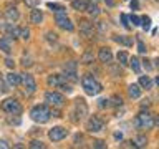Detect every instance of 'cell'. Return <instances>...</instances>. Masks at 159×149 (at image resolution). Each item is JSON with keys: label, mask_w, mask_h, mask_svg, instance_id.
Returning <instances> with one entry per match:
<instances>
[{"label": "cell", "mask_w": 159, "mask_h": 149, "mask_svg": "<svg viewBox=\"0 0 159 149\" xmlns=\"http://www.w3.org/2000/svg\"><path fill=\"white\" fill-rule=\"evenodd\" d=\"M81 84H83V89L84 93L89 94V96H94V94L101 93V83H98L96 79H94L93 76H89V74H84V76L81 78Z\"/></svg>", "instance_id": "6da1fadb"}, {"label": "cell", "mask_w": 159, "mask_h": 149, "mask_svg": "<svg viewBox=\"0 0 159 149\" xmlns=\"http://www.w3.org/2000/svg\"><path fill=\"white\" fill-rule=\"evenodd\" d=\"M50 109L47 104H40V106H35L32 111H30V118L33 119L35 123H40V124H43V123H47L48 119H50Z\"/></svg>", "instance_id": "7a4b0ae2"}, {"label": "cell", "mask_w": 159, "mask_h": 149, "mask_svg": "<svg viewBox=\"0 0 159 149\" xmlns=\"http://www.w3.org/2000/svg\"><path fill=\"white\" fill-rule=\"evenodd\" d=\"M2 109L5 113L12 114V116H18V114L22 113V104L13 98H7L2 101Z\"/></svg>", "instance_id": "3957f363"}, {"label": "cell", "mask_w": 159, "mask_h": 149, "mask_svg": "<svg viewBox=\"0 0 159 149\" xmlns=\"http://www.w3.org/2000/svg\"><path fill=\"white\" fill-rule=\"evenodd\" d=\"M134 124H136L138 128L141 129H152L154 124H156V121H154V116L149 113H141L139 116L136 118V121H134Z\"/></svg>", "instance_id": "277c9868"}, {"label": "cell", "mask_w": 159, "mask_h": 149, "mask_svg": "<svg viewBox=\"0 0 159 149\" xmlns=\"http://www.w3.org/2000/svg\"><path fill=\"white\" fill-rule=\"evenodd\" d=\"M45 99H47L48 104H52V106H55V108H61L65 104L63 94H60L57 91H48L47 94H45Z\"/></svg>", "instance_id": "5b68a950"}, {"label": "cell", "mask_w": 159, "mask_h": 149, "mask_svg": "<svg viewBox=\"0 0 159 149\" xmlns=\"http://www.w3.org/2000/svg\"><path fill=\"white\" fill-rule=\"evenodd\" d=\"M66 136H68V129H65V128H61V126H55V128L50 129V133H48V138L52 139L53 142L63 141Z\"/></svg>", "instance_id": "8992f818"}, {"label": "cell", "mask_w": 159, "mask_h": 149, "mask_svg": "<svg viewBox=\"0 0 159 149\" xmlns=\"http://www.w3.org/2000/svg\"><path fill=\"white\" fill-rule=\"evenodd\" d=\"M20 76H22V83L25 86V93H27V94H33L35 89H37V83H35L33 76H32V74H28V73L20 74Z\"/></svg>", "instance_id": "52a82bcc"}, {"label": "cell", "mask_w": 159, "mask_h": 149, "mask_svg": "<svg viewBox=\"0 0 159 149\" xmlns=\"http://www.w3.org/2000/svg\"><path fill=\"white\" fill-rule=\"evenodd\" d=\"M55 23H57L60 28L68 30V32H71V30L75 28L73 23H71V20L66 17V13H65V15H55Z\"/></svg>", "instance_id": "ba28073f"}, {"label": "cell", "mask_w": 159, "mask_h": 149, "mask_svg": "<svg viewBox=\"0 0 159 149\" xmlns=\"http://www.w3.org/2000/svg\"><path fill=\"white\" fill-rule=\"evenodd\" d=\"M86 128H88L89 133H99V131H103V121L99 118H96V116H91L88 119Z\"/></svg>", "instance_id": "9c48e42d"}, {"label": "cell", "mask_w": 159, "mask_h": 149, "mask_svg": "<svg viewBox=\"0 0 159 149\" xmlns=\"http://www.w3.org/2000/svg\"><path fill=\"white\" fill-rule=\"evenodd\" d=\"M98 58H99V61H101V63H111V60H113V53H111V50L106 48V47L99 48V52H98Z\"/></svg>", "instance_id": "30bf717a"}, {"label": "cell", "mask_w": 159, "mask_h": 149, "mask_svg": "<svg viewBox=\"0 0 159 149\" xmlns=\"http://www.w3.org/2000/svg\"><path fill=\"white\" fill-rule=\"evenodd\" d=\"M80 32H81L83 37H91L93 35V23L88 22V20H81L80 22Z\"/></svg>", "instance_id": "8fae6325"}, {"label": "cell", "mask_w": 159, "mask_h": 149, "mask_svg": "<svg viewBox=\"0 0 159 149\" xmlns=\"http://www.w3.org/2000/svg\"><path fill=\"white\" fill-rule=\"evenodd\" d=\"M30 22H32L33 25H40L43 22V13L42 10H38L37 7L32 8V12H30Z\"/></svg>", "instance_id": "7c38bea8"}, {"label": "cell", "mask_w": 159, "mask_h": 149, "mask_svg": "<svg viewBox=\"0 0 159 149\" xmlns=\"http://www.w3.org/2000/svg\"><path fill=\"white\" fill-rule=\"evenodd\" d=\"M63 83H66V78L61 76V74H52V76L48 78V84H50V86L60 88Z\"/></svg>", "instance_id": "4fadbf2b"}, {"label": "cell", "mask_w": 159, "mask_h": 149, "mask_svg": "<svg viewBox=\"0 0 159 149\" xmlns=\"http://www.w3.org/2000/svg\"><path fill=\"white\" fill-rule=\"evenodd\" d=\"M76 114H78L80 119L84 118L88 114V106H86V103H84L83 99H78V101H76Z\"/></svg>", "instance_id": "5bb4252c"}, {"label": "cell", "mask_w": 159, "mask_h": 149, "mask_svg": "<svg viewBox=\"0 0 159 149\" xmlns=\"http://www.w3.org/2000/svg\"><path fill=\"white\" fill-rule=\"evenodd\" d=\"M5 17H7L8 22H17L18 17H20V13H18V10L15 7H8L7 10H5Z\"/></svg>", "instance_id": "9a60e30c"}, {"label": "cell", "mask_w": 159, "mask_h": 149, "mask_svg": "<svg viewBox=\"0 0 159 149\" xmlns=\"http://www.w3.org/2000/svg\"><path fill=\"white\" fill-rule=\"evenodd\" d=\"M0 50H2L5 55L12 53V43H10V38H7V37L0 38Z\"/></svg>", "instance_id": "2e32d148"}, {"label": "cell", "mask_w": 159, "mask_h": 149, "mask_svg": "<svg viewBox=\"0 0 159 149\" xmlns=\"http://www.w3.org/2000/svg\"><path fill=\"white\" fill-rule=\"evenodd\" d=\"M7 81H8V84H12V86H18L20 83H22V76L20 74H17L15 71H12V73H8L7 76Z\"/></svg>", "instance_id": "e0dca14e"}, {"label": "cell", "mask_w": 159, "mask_h": 149, "mask_svg": "<svg viewBox=\"0 0 159 149\" xmlns=\"http://www.w3.org/2000/svg\"><path fill=\"white\" fill-rule=\"evenodd\" d=\"M128 94H129V98L138 99L139 96H141V86H139V84H129V88H128Z\"/></svg>", "instance_id": "ac0fdd59"}, {"label": "cell", "mask_w": 159, "mask_h": 149, "mask_svg": "<svg viewBox=\"0 0 159 149\" xmlns=\"http://www.w3.org/2000/svg\"><path fill=\"white\" fill-rule=\"evenodd\" d=\"M71 7L76 10V12H86L88 0H73V2H71Z\"/></svg>", "instance_id": "d6986e66"}, {"label": "cell", "mask_w": 159, "mask_h": 149, "mask_svg": "<svg viewBox=\"0 0 159 149\" xmlns=\"http://www.w3.org/2000/svg\"><path fill=\"white\" fill-rule=\"evenodd\" d=\"M48 8H52L57 15H65V13H66L65 7H61V5H58V3H52V2H50L48 3Z\"/></svg>", "instance_id": "ffe728a7"}, {"label": "cell", "mask_w": 159, "mask_h": 149, "mask_svg": "<svg viewBox=\"0 0 159 149\" xmlns=\"http://www.w3.org/2000/svg\"><path fill=\"white\" fill-rule=\"evenodd\" d=\"M128 63L131 65V68H133V71H134V73H139V71H141V65H139L141 61H139V60H138L136 56L129 58V61H128Z\"/></svg>", "instance_id": "44dd1931"}, {"label": "cell", "mask_w": 159, "mask_h": 149, "mask_svg": "<svg viewBox=\"0 0 159 149\" xmlns=\"http://www.w3.org/2000/svg\"><path fill=\"white\" fill-rule=\"evenodd\" d=\"M93 60H94V55H93V52H89V50H86V52L83 53V56H81V63H84V65H89V63H93Z\"/></svg>", "instance_id": "7402d4cb"}, {"label": "cell", "mask_w": 159, "mask_h": 149, "mask_svg": "<svg viewBox=\"0 0 159 149\" xmlns=\"http://www.w3.org/2000/svg\"><path fill=\"white\" fill-rule=\"evenodd\" d=\"M139 86H143V88H146V89L152 88L151 78H149V76H141V78H139Z\"/></svg>", "instance_id": "603a6c76"}, {"label": "cell", "mask_w": 159, "mask_h": 149, "mask_svg": "<svg viewBox=\"0 0 159 149\" xmlns=\"http://www.w3.org/2000/svg\"><path fill=\"white\" fill-rule=\"evenodd\" d=\"M128 61H129L128 53H126V52H119V53H118V63L121 65V66H126Z\"/></svg>", "instance_id": "cb8c5ba5"}, {"label": "cell", "mask_w": 159, "mask_h": 149, "mask_svg": "<svg viewBox=\"0 0 159 149\" xmlns=\"http://www.w3.org/2000/svg\"><path fill=\"white\" fill-rule=\"evenodd\" d=\"M114 42H118V43H123V45H133V40L131 38H128V37H123V35H114Z\"/></svg>", "instance_id": "d4e9b609"}, {"label": "cell", "mask_w": 159, "mask_h": 149, "mask_svg": "<svg viewBox=\"0 0 159 149\" xmlns=\"http://www.w3.org/2000/svg\"><path fill=\"white\" fill-rule=\"evenodd\" d=\"M65 73H76V61H68L63 65Z\"/></svg>", "instance_id": "484cf974"}, {"label": "cell", "mask_w": 159, "mask_h": 149, "mask_svg": "<svg viewBox=\"0 0 159 149\" xmlns=\"http://www.w3.org/2000/svg\"><path fill=\"white\" fill-rule=\"evenodd\" d=\"M86 12H88L89 15H93V17H96V15H99V7H98L96 3H88Z\"/></svg>", "instance_id": "4316f807"}, {"label": "cell", "mask_w": 159, "mask_h": 149, "mask_svg": "<svg viewBox=\"0 0 159 149\" xmlns=\"http://www.w3.org/2000/svg\"><path fill=\"white\" fill-rule=\"evenodd\" d=\"M109 73L113 74V76H121V70H119V63L118 65H111V66H109Z\"/></svg>", "instance_id": "83f0119b"}, {"label": "cell", "mask_w": 159, "mask_h": 149, "mask_svg": "<svg viewBox=\"0 0 159 149\" xmlns=\"http://www.w3.org/2000/svg\"><path fill=\"white\" fill-rule=\"evenodd\" d=\"M146 144H148V139L144 136H138L134 139V146H138V147H143V146H146Z\"/></svg>", "instance_id": "f1b7e54d"}, {"label": "cell", "mask_w": 159, "mask_h": 149, "mask_svg": "<svg viewBox=\"0 0 159 149\" xmlns=\"http://www.w3.org/2000/svg\"><path fill=\"white\" fill-rule=\"evenodd\" d=\"M141 25H143V28H144V30H148V28H149V25H151V18L146 17V15H144V17H141Z\"/></svg>", "instance_id": "f546056e"}, {"label": "cell", "mask_w": 159, "mask_h": 149, "mask_svg": "<svg viewBox=\"0 0 159 149\" xmlns=\"http://www.w3.org/2000/svg\"><path fill=\"white\" fill-rule=\"evenodd\" d=\"M109 103H111L113 106H121V104H123V99H121V96H113L111 99H109Z\"/></svg>", "instance_id": "4dcf8cb0"}, {"label": "cell", "mask_w": 159, "mask_h": 149, "mask_svg": "<svg viewBox=\"0 0 159 149\" xmlns=\"http://www.w3.org/2000/svg\"><path fill=\"white\" fill-rule=\"evenodd\" d=\"M20 37H22L23 40H28V38H30V30H28L27 27L20 28Z\"/></svg>", "instance_id": "1f68e13d"}, {"label": "cell", "mask_w": 159, "mask_h": 149, "mask_svg": "<svg viewBox=\"0 0 159 149\" xmlns=\"http://www.w3.org/2000/svg\"><path fill=\"white\" fill-rule=\"evenodd\" d=\"M30 147H32V149H43L45 147V144L42 142V141H37V139H35V141H32V142H30Z\"/></svg>", "instance_id": "d6a6232c"}, {"label": "cell", "mask_w": 159, "mask_h": 149, "mask_svg": "<svg viewBox=\"0 0 159 149\" xmlns=\"http://www.w3.org/2000/svg\"><path fill=\"white\" fill-rule=\"evenodd\" d=\"M25 3L28 5V7H32V8H35V7H38V3H40V0H23Z\"/></svg>", "instance_id": "836d02e7"}, {"label": "cell", "mask_w": 159, "mask_h": 149, "mask_svg": "<svg viewBox=\"0 0 159 149\" xmlns=\"http://www.w3.org/2000/svg\"><path fill=\"white\" fill-rule=\"evenodd\" d=\"M0 91H8L7 89V84H5V81H3V74H0Z\"/></svg>", "instance_id": "e575fe53"}, {"label": "cell", "mask_w": 159, "mask_h": 149, "mask_svg": "<svg viewBox=\"0 0 159 149\" xmlns=\"http://www.w3.org/2000/svg\"><path fill=\"white\" fill-rule=\"evenodd\" d=\"M129 20L133 22V25H141V17H138V15H131Z\"/></svg>", "instance_id": "d590c367"}, {"label": "cell", "mask_w": 159, "mask_h": 149, "mask_svg": "<svg viewBox=\"0 0 159 149\" xmlns=\"http://www.w3.org/2000/svg\"><path fill=\"white\" fill-rule=\"evenodd\" d=\"M138 52L139 53H146L148 50H146V45H144L143 42H138Z\"/></svg>", "instance_id": "8d00e7d4"}, {"label": "cell", "mask_w": 159, "mask_h": 149, "mask_svg": "<svg viewBox=\"0 0 159 149\" xmlns=\"http://www.w3.org/2000/svg\"><path fill=\"white\" fill-rule=\"evenodd\" d=\"M47 40H48V42H57V33L48 32V33H47Z\"/></svg>", "instance_id": "74e56055"}, {"label": "cell", "mask_w": 159, "mask_h": 149, "mask_svg": "<svg viewBox=\"0 0 159 149\" xmlns=\"http://www.w3.org/2000/svg\"><path fill=\"white\" fill-rule=\"evenodd\" d=\"M8 123H10V124H15V126H18L22 121H20V118H8Z\"/></svg>", "instance_id": "f35d334b"}, {"label": "cell", "mask_w": 159, "mask_h": 149, "mask_svg": "<svg viewBox=\"0 0 159 149\" xmlns=\"http://www.w3.org/2000/svg\"><path fill=\"white\" fill-rule=\"evenodd\" d=\"M22 61H23L22 65H23L25 68H27V66H32V65H33V63H32V60H30V58H23Z\"/></svg>", "instance_id": "ab89813d"}, {"label": "cell", "mask_w": 159, "mask_h": 149, "mask_svg": "<svg viewBox=\"0 0 159 149\" xmlns=\"http://www.w3.org/2000/svg\"><path fill=\"white\" fill-rule=\"evenodd\" d=\"M99 106L101 108H106V106H109V99H99Z\"/></svg>", "instance_id": "60d3db41"}, {"label": "cell", "mask_w": 159, "mask_h": 149, "mask_svg": "<svg viewBox=\"0 0 159 149\" xmlns=\"http://www.w3.org/2000/svg\"><path fill=\"white\" fill-rule=\"evenodd\" d=\"M93 146H94V147H99V149H101V147H106V144H104L103 141H99V139H98V141H94V144H93Z\"/></svg>", "instance_id": "b9f144b4"}, {"label": "cell", "mask_w": 159, "mask_h": 149, "mask_svg": "<svg viewBox=\"0 0 159 149\" xmlns=\"http://www.w3.org/2000/svg\"><path fill=\"white\" fill-rule=\"evenodd\" d=\"M121 20H123V25H124V28H129V23H128V17L126 15H121Z\"/></svg>", "instance_id": "7bdbcfd3"}, {"label": "cell", "mask_w": 159, "mask_h": 149, "mask_svg": "<svg viewBox=\"0 0 159 149\" xmlns=\"http://www.w3.org/2000/svg\"><path fill=\"white\" fill-rule=\"evenodd\" d=\"M5 65H7L8 68H13V66H15V63H13L12 58H7V60H5Z\"/></svg>", "instance_id": "ee69618b"}, {"label": "cell", "mask_w": 159, "mask_h": 149, "mask_svg": "<svg viewBox=\"0 0 159 149\" xmlns=\"http://www.w3.org/2000/svg\"><path fill=\"white\" fill-rule=\"evenodd\" d=\"M144 68H146V71H151V70H152V66H151V65H149V63H151V61H148V60H144Z\"/></svg>", "instance_id": "f6af8a7d"}, {"label": "cell", "mask_w": 159, "mask_h": 149, "mask_svg": "<svg viewBox=\"0 0 159 149\" xmlns=\"http://www.w3.org/2000/svg\"><path fill=\"white\" fill-rule=\"evenodd\" d=\"M98 30H99V32H104V30H106V27H104V22H98Z\"/></svg>", "instance_id": "bcb514c9"}, {"label": "cell", "mask_w": 159, "mask_h": 149, "mask_svg": "<svg viewBox=\"0 0 159 149\" xmlns=\"http://www.w3.org/2000/svg\"><path fill=\"white\" fill-rule=\"evenodd\" d=\"M131 8L133 10H138V0H133V2H131Z\"/></svg>", "instance_id": "7dc6e473"}, {"label": "cell", "mask_w": 159, "mask_h": 149, "mask_svg": "<svg viewBox=\"0 0 159 149\" xmlns=\"http://www.w3.org/2000/svg\"><path fill=\"white\" fill-rule=\"evenodd\" d=\"M0 147H2V149H7V147H8V144L5 142V141H0Z\"/></svg>", "instance_id": "c3c4849f"}, {"label": "cell", "mask_w": 159, "mask_h": 149, "mask_svg": "<svg viewBox=\"0 0 159 149\" xmlns=\"http://www.w3.org/2000/svg\"><path fill=\"white\" fill-rule=\"evenodd\" d=\"M114 138H116V139H121L123 136H121V133H116V134H114Z\"/></svg>", "instance_id": "681fc988"}]
</instances>
